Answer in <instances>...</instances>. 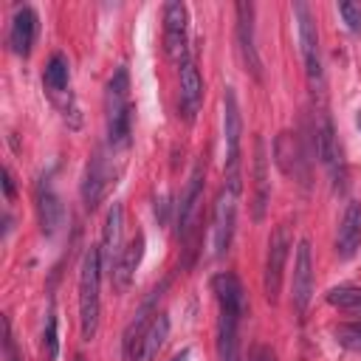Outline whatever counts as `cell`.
I'll list each match as a JSON object with an SVG mask.
<instances>
[{
	"mask_svg": "<svg viewBox=\"0 0 361 361\" xmlns=\"http://www.w3.org/2000/svg\"><path fill=\"white\" fill-rule=\"evenodd\" d=\"M164 48L178 65L189 56V11L178 0L164 6Z\"/></svg>",
	"mask_w": 361,
	"mask_h": 361,
	"instance_id": "9",
	"label": "cell"
},
{
	"mask_svg": "<svg viewBox=\"0 0 361 361\" xmlns=\"http://www.w3.org/2000/svg\"><path fill=\"white\" fill-rule=\"evenodd\" d=\"M42 350H45V361H54L59 353V338H56V316L48 313L45 319V330H42Z\"/></svg>",
	"mask_w": 361,
	"mask_h": 361,
	"instance_id": "26",
	"label": "cell"
},
{
	"mask_svg": "<svg viewBox=\"0 0 361 361\" xmlns=\"http://www.w3.org/2000/svg\"><path fill=\"white\" fill-rule=\"evenodd\" d=\"M3 353H6V361H23L17 347H14V336H11V322L8 316H3Z\"/></svg>",
	"mask_w": 361,
	"mask_h": 361,
	"instance_id": "28",
	"label": "cell"
},
{
	"mask_svg": "<svg viewBox=\"0 0 361 361\" xmlns=\"http://www.w3.org/2000/svg\"><path fill=\"white\" fill-rule=\"evenodd\" d=\"M274 158H276V166L288 178H293L302 189L310 186V158H307V152L302 147V138L296 133L282 130L276 135V141H274Z\"/></svg>",
	"mask_w": 361,
	"mask_h": 361,
	"instance_id": "7",
	"label": "cell"
},
{
	"mask_svg": "<svg viewBox=\"0 0 361 361\" xmlns=\"http://www.w3.org/2000/svg\"><path fill=\"white\" fill-rule=\"evenodd\" d=\"M3 192H6V200L14 197V178H11V169L3 166Z\"/></svg>",
	"mask_w": 361,
	"mask_h": 361,
	"instance_id": "30",
	"label": "cell"
},
{
	"mask_svg": "<svg viewBox=\"0 0 361 361\" xmlns=\"http://www.w3.org/2000/svg\"><path fill=\"white\" fill-rule=\"evenodd\" d=\"M166 336H169V319H166V313H155V319L149 322V327L144 330L138 347L133 350V355L127 361H152L158 355V350L164 347Z\"/></svg>",
	"mask_w": 361,
	"mask_h": 361,
	"instance_id": "21",
	"label": "cell"
},
{
	"mask_svg": "<svg viewBox=\"0 0 361 361\" xmlns=\"http://www.w3.org/2000/svg\"><path fill=\"white\" fill-rule=\"evenodd\" d=\"M234 11H237V48H240L243 65L257 82H262V59L254 37V3H237Z\"/></svg>",
	"mask_w": 361,
	"mask_h": 361,
	"instance_id": "11",
	"label": "cell"
},
{
	"mask_svg": "<svg viewBox=\"0 0 361 361\" xmlns=\"http://www.w3.org/2000/svg\"><path fill=\"white\" fill-rule=\"evenodd\" d=\"M212 293L217 299V307H234V310L245 313V288L234 274H228V271L214 274L212 276Z\"/></svg>",
	"mask_w": 361,
	"mask_h": 361,
	"instance_id": "22",
	"label": "cell"
},
{
	"mask_svg": "<svg viewBox=\"0 0 361 361\" xmlns=\"http://www.w3.org/2000/svg\"><path fill=\"white\" fill-rule=\"evenodd\" d=\"M310 135H313V147H316V155H319L322 166L330 172L333 186L341 192V189H344V161H341L338 138H336L330 113L324 110V102L313 107V127H310Z\"/></svg>",
	"mask_w": 361,
	"mask_h": 361,
	"instance_id": "5",
	"label": "cell"
},
{
	"mask_svg": "<svg viewBox=\"0 0 361 361\" xmlns=\"http://www.w3.org/2000/svg\"><path fill=\"white\" fill-rule=\"evenodd\" d=\"M37 28H39V17L31 6L14 8V17H11V25H8V45L17 56L31 54V45L37 39Z\"/></svg>",
	"mask_w": 361,
	"mask_h": 361,
	"instance_id": "15",
	"label": "cell"
},
{
	"mask_svg": "<svg viewBox=\"0 0 361 361\" xmlns=\"http://www.w3.org/2000/svg\"><path fill=\"white\" fill-rule=\"evenodd\" d=\"M121 234H124V209L121 203H113L104 214V226H102V243H99V254H102V268L104 271H116V262L121 257Z\"/></svg>",
	"mask_w": 361,
	"mask_h": 361,
	"instance_id": "14",
	"label": "cell"
},
{
	"mask_svg": "<svg viewBox=\"0 0 361 361\" xmlns=\"http://www.w3.org/2000/svg\"><path fill=\"white\" fill-rule=\"evenodd\" d=\"M237 197L240 192L223 186L214 209H212V257H223L231 245L234 237V223H237Z\"/></svg>",
	"mask_w": 361,
	"mask_h": 361,
	"instance_id": "8",
	"label": "cell"
},
{
	"mask_svg": "<svg viewBox=\"0 0 361 361\" xmlns=\"http://www.w3.org/2000/svg\"><path fill=\"white\" fill-rule=\"evenodd\" d=\"M338 14L344 17V23H347V28L353 34H361V6H355V3H338Z\"/></svg>",
	"mask_w": 361,
	"mask_h": 361,
	"instance_id": "27",
	"label": "cell"
},
{
	"mask_svg": "<svg viewBox=\"0 0 361 361\" xmlns=\"http://www.w3.org/2000/svg\"><path fill=\"white\" fill-rule=\"evenodd\" d=\"M248 361H276V353H274L271 347L259 344V347H254V350H251V358H248Z\"/></svg>",
	"mask_w": 361,
	"mask_h": 361,
	"instance_id": "29",
	"label": "cell"
},
{
	"mask_svg": "<svg viewBox=\"0 0 361 361\" xmlns=\"http://www.w3.org/2000/svg\"><path fill=\"white\" fill-rule=\"evenodd\" d=\"M104 116H107V147L127 149L133 135V104H130V73L127 68H116L104 93Z\"/></svg>",
	"mask_w": 361,
	"mask_h": 361,
	"instance_id": "1",
	"label": "cell"
},
{
	"mask_svg": "<svg viewBox=\"0 0 361 361\" xmlns=\"http://www.w3.org/2000/svg\"><path fill=\"white\" fill-rule=\"evenodd\" d=\"M68 79H71V62H68V56L65 54H54L48 59V65H45V73H42L45 87L54 96H59V93L68 90Z\"/></svg>",
	"mask_w": 361,
	"mask_h": 361,
	"instance_id": "23",
	"label": "cell"
},
{
	"mask_svg": "<svg viewBox=\"0 0 361 361\" xmlns=\"http://www.w3.org/2000/svg\"><path fill=\"white\" fill-rule=\"evenodd\" d=\"M293 248V237H290V228L288 223H279L271 237H268V251H265V268H262V290H265V299L274 305L279 299V290H282V274H285V262H288V254Z\"/></svg>",
	"mask_w": 361,
	"mask_h": 361,
	"instance_id": "6",
	"label": "cell"
},
{
	"mask_svg": "<svg viewBox=\"0 0 361 361\" xmlns=\"http://www.w3.org/2000/svg\"><path fill=\"white\" fill-rule=\"evenodd\" d=\"M144 248H147V240H144L141 231L124 245V251H121V257H118V262H116V271H113V279H116V288H118V290H127V288L133 285L135 271H138V265H141V259H144Z\"/></svg>",
	"mask_w": 361,
	"mask_h": 361,
	"instance_id": "20",
	"label": "cell"
},
{
	"mask_svg": "<svg viewBox=\"0 0 361 361\" xmlns=\"http://www.w3.org/2000/svg\"><path fill=\"white\" fill-rule=\"evenodd\" d=\"M223 141H226V183L228 189L240 192V144H243V113L234 87L223 90Z\"/></svg>",
	"mask_w": 361,
	"mask_h": 361,
	"instance_id": "4",
	"label": "cell"
},
{
	"mask_svg": "<svg viewBox=\"0 0 361 361\" xmlns=\"http://www.w3.org/2000/svg\"><path fill=\"white\" fill-rule=\"evenodd\" d=\"M271 197V180H268V149L265 138H254V220L265 217V206Z\"/></svg>",
	"mask_w": 361,
	"mask_h": 361,
	"instance_id": "18",
	"label": "cell"
},
{
	"mask_svg": "<svg viewBox=\"0 0 361 361\" xmlns=\"http://www.w3.org/2000/svg\"><path fill=\"white\" fill-rule=\"evenodd\" d=\"M313 251H310V240H299L296 243V257H293V274H290V305L293 310L302 316L313 299Z\"/></svg>",
	"mask_w": 361,
	"mask_h": 361,
	"instance_id": "10",
	"label": "cell"
},
{
	"mask_svg": "<svg viewBox=\"0 0 361 361\" xmlns=\"http://www.w3.org/2000/svg\"><path fill=\"white\" fill-rule=\"evenodd\" d=\"M189 355H192V353H189V350H183V353H178L172 361H189Z\"/></svg>",
	"mask_w": 361,
	"mask_h": 361,
	"instance_id": "31",
	"label": "cell"
},
{
	"mask_svg": "<svg viewBox=\"0 0 361 361\" xmlns=\"http://www.w3.org/2000/svg\"><path fill=\"white\" fill-rule=\"evenodd\" d=\"M102 254L99 245H87L79 262V333L82 341H93L102 310Z\"/></svg>",
	"mask_w": 361,
	"mask_h": 361,
	"instance_id": "2",
	"label": "cell"
},
{
	"mask_svg": "<svg viewBox=\"0 0 361 361\" xmlns=\"http://www.w3.org/2000/svg\"><path fill=\"white\" fill-rule=\"evenodd\" d=\"M73 361H85V355H82V353H76V355H73Z\"/></svg>",
	"mask_w": 361,
	"mask_h": 361,
	"instance_id": "33",
	"label": "cell"
},
{
	"mask_svg": "<svg viewBox=\"0 0 361 361\" xmlns=\"http://www.w3.org/2000/svg\"><path fill=\"white\" fill-rule=\"evenodd\" d=\"M110 178H113V172H110V164H107V149L99 147L90 155V161L85 166V178H82V200H85V209L93 212L102 203V197L107 195Z\"/></svg>",
	"mask_w": 361,
	"mask_h": 361,
	"instance_id": "13",
	"label": "cell"
},
{
	"mask_svg": "<svg viewBox=\"0 0 361 361\" xmlns=\"http://www.w3.org/2000/svg\"><path fill=\"white\" fill-rule=\"evenodd\" d=\"M333 338L350 350V353H361V322H341L333 327Z\"/></svg>",
	"mask_w": 361,
	"mask_h": 361,
	"instance_id": "25",
	"label": "cell"
},
{
	"mask_svg": "<svg viewBox=\"0 0 361 361\" xmlns=\"http://www.w3.org/2000/svg\"><path fill=\"white\" fill-rule=\"evenodd\" d=\"M200 104H203V79H200V71H197L195 59L186 56L180 62V110L192 121L197 116Z\"/></svg>",
	"mask_w": 361,
	"mask_h": 361,
	"instance_id": "17",
	"label": "cell"
},
{
	"mask_svg": "<svg viewBox=\"0 0 361 361\" xmlns=\"http://www.w3.org/2000/svg\"><path fill=\"white\" fill-rule=\"evenodd\" d=\"M361 245V203H347L338 231H336V257L350 259Z\"/></svg>",
	"mask_w": 361,
	"mask_h": 361,
	"instance_id": "16",
	"label": "cell"
},
{
	"mask_svg": "<svg viewBox=\"0 0 361 361\" xmlns=\"http://www.w3.org/2000/svg\"><path fill=\"white\" fill-rule=\"evenodd\" d=\"M355 124H358V127H361V110H358V113H355Z\"/></svg>",
	"mask_w": 361,
	"mask_h": 361,
	"instance_id": "32",
	"label": "cell"
},
{
	"mask_svg": "<svg viewBox=\"0 0 361 361\" xmlns=\"http://www.w3.org/2000/svg\"><path fill=\"white\" fill-rule=\"evenodd\" d=\"M293 14H296V28H299V48H302V59H305L307 87H310L313 99L322 104V99H324V71H322V56H319L316 20H313L310 6L302 3V0L293 3Z\"/></svg>",
	"mask_w": 361,
	"mask_h": 361,
	"instance_id": "3",
	"label": "cell"
},
{
	"mask_svg": "<svg viewBox=\"0 0 361 361\" xmlns=\"http://www.w3.org/2000/svg\"><path fill=\"white\" fill-rule=\"evenodd\" d=\"M203 180H206V166L203 161H197L189 172V180L183 186V195L178 200V209H175V226H178V237H189L192 231V220L197 214V206H200V197H203Z\"/></svg>",
	"mask_w": 361,
	"mask_h": 361,
	"instance_id": "12",
	"label": "cell"
},
{
	"mask_svg": "<svg viewBox=\"0 0 361 361\" xmlns=\"http://www.w3.org/2000/svg\"><path fill=\"white\" fill-rule=\"evenodd\" d=\"M327 305L344 313H361V288L358 285H336L327 290Z\"/></svg>",
	"mask_w": 361,
	"mask_h": 361,
	"instance_id": "24",
	"label": "cell"
},
{
	"mask_svg": "<svg viewBox=\"0 0 361 361\" xmlns=\"http://www.w3.org/2000/svg\"><path fill=\"white\" fill-rule=\"evenodd\" d=\"M37 214H39V228L42 234H56L62 220H65V209L59 195L51 189V183H39L37 186Z\"/></svg>",
	"mask_w": 361,
	"mask_h": 361,
	"instance_id": "19",
	"label": "cell"
}]
</instances>
